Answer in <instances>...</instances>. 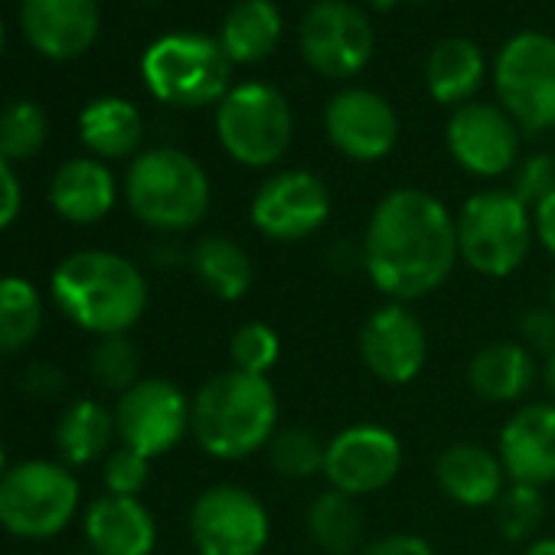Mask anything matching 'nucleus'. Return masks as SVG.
<instances>
[{
    "mask_svg": "<svg viewBox=\"0 0 555 555\" xmlns=\"http://www.w3.org/2000/svg\"><path fill=\"white\" fill-rule=\"evenodd\" d=\"M360 555H435L431 542L415 532H386L370 539Z\"/></svg>",
    "mask_w": 555,
    "mask_h": 555,
    "instance_id": "58836bf2",
    "label": "nucleus"
},
{
    "mask_svg": "<svg viewBox=\"0 0 555 555\" xmlns=\"http://www.w3.org/2000/svg\"><path fill=\"white\" fill-rule=\"evenodd\" d=\"M216 138L235 164L264 170L288 154L295 141V112L282 89L268 82H238L216 105Z\"/></svg>",
    "mask_w": 555,
    "mask_h": 555,
    "instance_id": "0eeeda50",
    "label": "nucleus"
},
{
    "mask_svg": "<svg viewBox=\"0 0 555 555\" xmlns=\"http://www.w3.org/2000/svg\"><path fill=\"white\" fill-rule=\"evenodd\" d=\"M193 418V399L170 379H141L115 405L118 441L144 457L170 454L186 435Z\"/></svg>",
    "mask_w": 555,
    "mask_h": 555,
    "instance_id": "4468645a",
    "label": "nucleus"
},
{
    "mask_svg": "<svg viewBox=\"0 0 555 555\" xmlns=\"http://www.w3.org/2000/svg\"><path fill=\"white\" fill-rule=\"evenodd\" d=\"M539 379L535 357L519 340H490L467 363V386L490 405H522Z\"/></svg>",
    "mask_w": 555,
    "mask_h": 555,
    "instance_id": "4be33fe9",
    "label": "nucleus"
},
{
    "mask_svg": "<svg viewBox=\"0 0 555 555\" xmlns=\"http://www.w3.org/2000/svg\"><path fill=\"white\" fill-rule=\"evenodd\" d=\"M548 305L555 308V271H552V278H548Z\"/></svg>",
    "mask_w": 555,
    "mask_h": 555,
    "instance_id": "49530a36",
    "label": "nucleus"
},
{
    "mask_svg": "<svg viewBox=\"0 0 555 555\" xmlns=\"http://www.w3.org/2000/svg\"><path fill=\"white\" fill-rule=\"evenodd\" d=\"M376 53V30L366 11L347 0H321L301 21V56L324 79L360 76Z\"/></svg>",
    "mask_w": 555,
    "mask_h": 555,
    "instance_id": "f8f14e48",
    "label": "nucleus"
},
{
    "mask_svg": "<svg viewBox=\"0 0 555 555\" xmlns=\"http://www.w3.org/2000/svg\"><path fill=\"white\" fill-rule=\"evenodd\" d=\"M487 76L483 53L474 40L464 37H448L438 40L435 50L425 60V89L438 105L461 108L474 102Z\"/></svg>",
    "mask_w": 555,
    "mask_h": 555,
    "instance_id": "b1692460",
    "label": "nucleus"
},
{
    "mask_svg": "<svg viewBox=\"0 0 555 555\" xmlns=\"http://www.w3.org/2000/svg\"><path fill=\"white\" fill-rule=\"evenodd\" d=\"M496 454L509 483H555V402L516 405L500 428Z\"/></svg>",
    "mask_w": 555,
    "mask_h": 555,
    "instance_id": "a211bd4d",
    "label": "nucleus"
},
{
    "mask_svg": "<svg viewBox=\"0 0 555 555\" xmlns=\"http://www.w3.org/2000/svg\"><path fill=\"white\" fill-rule=\"evenodd\" d=\"M360 245L373 288L399 305L435 295L461 261L454 212L422 186L389 190L373 206Z\"/></svg>",
    "mask_w": 555,
    "mask_h": 555,
    "instance_id": "f257e3e1",
    "label": "nucleus"
},
{
    "mask_svg": "<svg viewBox=\"0 0 555 555\" xmlns=\"http://www.w3.org/2000/svg\"><path fill=\"white\" fill-rule=\"evenodd\" d=\"M229 360H232V370H242L251 376H268L278 366V360H282V337L274 334V327H268L261 321H248L232 334Z\"/></svg>",
    "mask_w": 555,
    "mask_h": 555,
    "instance_id": "f704fd0d",
    "label": "nucleus"
},
{
    "mask_svg": "<svg viewBox=\"0 0 555 555\" xmlns=\"http://www.w3.org/2000/svg\"><path fill=\"white\" fill-rule=\"evenodd\" d=\"M4 40H8V34H4V24H0V56H4Z\"/></svg>",
    "mask_w": 555,
    "mask_h": 555,
    "instance_id": "09e8293b",
    "label": "nucleus"
},
{
    "mask_svg": "<svg viewBox=\"0 0 555 555\" xmlns=\"http://www.w3.org/2000/svg\"><path fill=\"white\" fill-rule=\"evenodd\" d=\"M82 529L95 555H151L157 545V519L138 496L105 493L92 500Z\"/></svg>",
    "mask_w": 555,
    "mask_h": 555,
    "instance_id": "412c9836",
    "label": "nucleus"
},
{
    "mask_svg": "<svg viewBox=\"0 0 555 555\" xmlns=\"http://www.w3.org/2000/svg\"><path fill=\"white\" fill-rule=\"evenodd\" d=\"M454 225L461 261L474 274L493 278V282L516 274L535 242L532 209L519 203L509 186L470 193L454 212Z\"/></svg>",
    "mask_w": 555,
    "mask_h": 555,
    "instance_id": "39448f33",
    "label": "nucleus"
},
{
    "mask_svg": "<svg viewBox=\"0 0 555 555\" xmlns=\"http://www.w3.org/2000/svg\"><path fill=\"white\" fill-rule=\"evenodd\" d=\"M360 360L373 379L409 386L428 363V331L409 305L386 301L366 314L360 327Z\"/></svg>",
    "mask_w": 555,
    "mask_h": 555,
    "instance_id": "dca6fc26",
    "label": "nucleus"
},
{
    "mask_svg": "<svg viewBox=\"0 0 555 555\" xmlns=\"http://www.w3.org/2000/svg\"><path fill=\"white\" fill-rule=\"evenodd\" d=\"M82 500V487L66 464L24 461L0 477V526L17 539L60 535Z\"/></svg>",
    "mask_w": 555,
    "mask_h": 555,
    "instance_id": "6e6552de",
    "label": "nucleus"
},
{
    "mask_svg": "<svg viewBox=\"0 0 555 555\" xmlns=\"http://www.w3.org/2000/svg\"><path fill=\"white\" fill-rule=\"evenodd\" d=\"M282 34H285V21L271 0H238L222 21L219 43L232 60V66L235 63L255 66L278 50Z\"/></svg>",
    "mask_w": 555,
    "mask_h": 555,
    "instance_id": "bb28decb",
    "label": "nucleus"
},
{
    "mask_svg": "<svg viewBox=\"0 0 555 555\" xmlns=\"http://www.w3.org/2000/svg\"><path fill=\"white\" fill-rule=\"evenodd\" d=\"M118 203L115 173L99 157L66 160L50 180V206L73 225L102 222Z\"/></svg>",
    "mask_w": 555,
    "mask_h": 555,
    "instance_id": "5701e85b",
    "label": "nucleus"
},
{
    "mask_svg": "<svg viewBox=\"0 0 555 555\" xmlns=\"http://www.w3.org/2000/svg\"><path fill=\"white\" fill-rule=\"evenodd\" d=\"M327 141L353 164H376L399 144V115L373 89H344L324 108Z\"/></svg>",
    "mask_w": 555,
    "mask_h": 555,
    "instance_id": "f3484780",
    "label": "nucleus"
},
{
    "mask_svg": "<svg viewBox=\"0 0 555 555\" xmlns=\"http://www.w3.org/2000/svg\"><path fill=\"white\" fill-rule=\"evenodd\" d=\"M399 4H425V0H399Z\"/></svg>",
    "mask_w": 555,
    "mask_h": 555,
    "instance_id": "8fccbe9b",
    "label": "nucleus"
},
{
    "mask_svg": "<svg viewBox=\"0 0 555 555\" xmlns=\"http://www.w3.org/2000/svg\"><path fill=\"white\" fill-rule=\"evenodd\" d=\"M282 418L278 392L268 376L222 370L193 396L190 435L216 461H245L268 448Z\"/></svg>",
    "mask_w": 555,
    "mask_h": 555,
    "instance_id": "7ed1b4c3",
    "label": "nucleus"
},
{
    "mask_svg": "<svg viewBox=\"0 0 555 555\" xmlns=\"http://www.w3.org/2000/svg\"><path fill=\"white\" fill-rule=\"evenodd\" d=\"M493 82L500 108L522 134L555 128V37L539 30L509 37L496 56Z\"/></svg>",
    "mask_w": 555,
    "mask_h": 555,
    "instance_id": "1a4fd4ad",
    "label": "nucleus"
},
{
    "mask_svg": "<svg viewBox=\"0 0 555 555\" xmlns=\"http://www.w3.org/2000/svg\"><path fill=\"white\" fill-rule=\"evenodd\" d=\"M334 212L331 186L301 167L268 173L248 203V219L258 235L278 245H292L318 235Z\"/></svg>",
    "mask_w": 555,
    "mask_h": 555,
    "instance_id": "9d476101",
    "label": "nucleus"
},
{
    "mask_svg": "<svg viewBox=\"0 0 555 555\" xmlns=\"http://www.w3.org/2000/svg\"><path fill=\"white\" fill-rule=\"evenodd\" d=\"M24 389L34 399H56L66 389V373L56 363H34L24 376Z\"/></svg>",
    "mask_w": 555,
    "mask_h": 555,
    "instance_id": "a19ab883",
    "label": "nucleus"
},
{
    "mask_svg": "<svg viewBox=\"0 0 555 555\" xmlns=\"http://www.w3.org/2000/svg\"><path fill=\"white\" fill-rule=\"evenodd\" d=\"M89 373L105 392L125 396L131 386L141 383V353L128 340V334L99 337V344L89 353Z\"/></svg>",
    "mask_w": 555,
    "mask_h": 555,
    "instance_id": "72a5a7b5",
    "label": "nucleus"
},
{
    "mask_svg": "<svg viewBox=\"0 0 555 555\" xmlns=\"http://www.w3.org/2000/svg\"><path fill=\"white\" fill-rule=\"evenodd\" d=\"M509 193L526 203L529 209H535L545 196L555 193V157L539 151V154H529L516 164L513 170V183H509Z\"/></svg>",
    "mask_w": 555,
    "mask_h": 555,
    "instance_id": "e433bc0d",
    "label": "nucleus"
},
{
    "mask_svg": "<svg viewBox=\"0 0 555 555\" xmlns=\"http://www.w3.org/2000/svg\"><path fill=\"white\" fill-rule=\"evenodd\" d=\"M115 438H118L115 412H108L95 399L73 402L56 425V451L66 467H89L108 457Z\"/></svg>",
    "mask_w": 555,
    "mask_h": 555,
    "instance_id": "c85d7f7f",
    "label": "nucleus"
},
{
    "mask_svg": "<svg viewBox=\"0 0 555 555\" xmlns=\"http://www.w3.org/2000/svg\"><path fill=\"white\" fill-rule=\"evenodd\" d=\"M196 282L216 298V301H242L255 285V264L251 255L229 235H203L190 255H186Z\"/></svg>",
    "mask_w": 555,
    "mask_h": 555,
    "instance_id": "a878e982",
    "label": "nucleus"
},
{
    "mask_svg": "<svg viewBox=\"0 0 555 555\" xmlns=\"http://www.w3.org/2000/svg\"><path fill=\"white\" fill-rule=\"evenodd\" d=\"M532 232H535V242L555 258V193L545 196V199L532 209Z\"/></svg>",
    "mask_w": 555,
    "mask_h": 555,
    "instance_id": "79ce46f5",
    "label": "nucleus"
},
{
    "mask_svg": "<svg viewBox=\"0 0 555 555\" xmlns=\"http://www.w3.org/2000/svg\"><path fill=\"white\" fill-rule=\"evenodd\" d=\"M8 474V454H4V444H0V477Z\"/></svg>",
    "mask_w": 555,
    "mask_h": 555,
    "instance_id": "de8ad7c7",
    "label": "nucleus"
},
{
    "mask_svg": "<svg viewBox=\"0 0 555 555\" xmlns=\"http://www.w3.org/2000/svg\"><path fill=\"white\" fill-rule=\"evenodd\" d=\"M444 144L454 164L480 180H496L503 173H513L522 147L519 125L490 102H467L454 108L444 128Z\"/></svg>",
    "mask_w": 555,
    "mask_h": 555,
    "instance_id": "2eb2a0df",
    "label": "nucleus"
},
{
    "mask_svg": "<svg viewBox=\"0 0 555 555\" xmlns=\"http://www.w3.org/2000/svg\"><path fill=\"white\" fill-rule=\"evenodd\" d=\"M370 4L376 8V11H389V8H396L399 0H370Z\"/></svg>",
    "mask_w": 555,
    "mask_h": 555,
    "instance_id": "a18cd8bd",
    "label": "nucleus"
},
{
    "mask_svg": "<svg viewBox=\"0 0 555 555\" xmlns=\"http://www.w3.org/2000/svg\"><path fill=\"white\" fill-rule=\"evenodd\" d=\"M324 454H327V441L305 425L278 428L264 448L271 470L285 480H311L324 474Z\"/></svg>",
    "mask_w": 555,
    "mask_h": 555,
    "instance_id": "7c9ffc66",
    "label": "nucleus"
},
{
    "mask_svg": "<svg viewBox=\"0 0 555 555\" xmlns=\"http://www.w3.org/2000/svg\"><path fill=\"white\" fill-rule=\"evenodd\" d=\"M314 4H321V0H314Z\"/></svg>",
    "mask_w": 555,
    "mask_h": 555,
    "instance_id": "3c124183",
    "label": "nucleus"
},
{
    "mask_svg": "<svg viewBox=\"0 0 555 555\" xmlns=\"http://www.w3.org/2000/svg\"><path fill=\"white\" fill-rule=\"evenodd\" d=\"M125 199L138 222L160 235L196 229L212 203L203 164L180 147L141 151L125 173Z\"/></svg>",
    "mask_w": 555,
    "mask_h": 555,
    "instance_id": "20e7f679",
    "label": "nucleus"
},
{
    "mask_svg": "<svg viewBox=\"0 0 555 555\" xmlns=\"http://www.w3.org/2000/svg\"><path fill=\"white\" fill-rule=\"evenodd\" d=\"M438 490L464 509H493L509 477L493 448L477 441H454L435 461Z\"/></svg>",
    "mask_w": 555,
    "mask_h": 555,
    "instance_id": "aec40b11",
    "label": "nucleus"
},
{
    "mask_svg": "<svg viewBox=\"0 0 555 555\" xmlns=\"http://www.w3.org/2000/svg\"><path fill=\"white\" fill-rule=\"evenodd\" d=\"M305 529L311 542L327 555H360L366 539V513L360 500L327 487L321 490L305 513Z\"/></svg>",
    "mask_w": 555,
    "mask_h": 555,
    "instance_id": "cd10ccee",
    "label": "nucleus"
},
{
    "mask_svg": "<svg viewBox=\"0 0 555 555\" xmlns=\"http://www.w3.org/2000/svg\"><path fill=\"white\" fill-rule=\"evenodd\" d=\"M102 480H105V490L115 496H141V490L151 480V457L121 444L105 457Z\"/></svg>",
    "mask_w": 555,
    "mask_h": 555,
    "instance_id": "c9c22d12",
    "label": "nucleus"
},
{
    "mask_svg": "<svg viewBox=\"0 0 555 555\" xmlns=\"http://www.w3.org/2000/svg\"><path fill=\"white\" fill-rule=\"evenodd\" d=\"M79 138L99 160H121L138 157L144 141V118L134 102L105 95L82 108L79 115Z\"/></svg>",
    "mask_w": 555,
    "mask_h": 555,
    "instance_id": "393cba45",
    "label": "nucleus"
},
{
    "mask_svg": "<svg viewBox=\"0 0 555 555\" xmlns=\"http://www.w3.org/2000/svg\"><path fill=\"white\" fill-rule=\"evenodd\" d=\"M522 555H555V539L552 535H542V539H532Z\"/></svg>",
    "mask_w": 555,
    "mask_h": 555,
    "instance_id": "37998d69",
    "label": "nucleus"
},
{
    "mask_svg": "<svg viewBox=\"0 0 555 555\" xmlns=\"http://www.w3.org/2000/svg\"><path fill=\"white\" fill-rule=\"evenodd\" d=\"M43 331V301L27 278H0V357L30 347Z\"/></svg>",
    "mask_w": 555,
    "mask_h": 555,
    "instance_id": "c756f323",
    "label": "nucleus"
},
{
    "mask_svg": "<svg viewBox=\"0 0 555 555\" xmlns=\"http://www.w3.org/2000/svg\"><path fill=\"white\" fill-rule=\"evenodd\" d=\"M516 340L532 353L548 360L555 353V308L552 305H535L526 308L516 321Z\"/></svg>",
    "mask_w": 555,
    "mask_h": 555,
    "instance_id": "4c0bfd02",
    "label": "nucleus"
},
{
    "mask_svg": "<svg viewBox=\"0 0 555 555\" xmlns=\"http://www.w3.org/2000/svg\"><path fill=\"white\" fill-rule=\"evenodd\" d=\"M21 27L47 60H76L99 40V0H21Z\"/></svg>",
    "mask_w": 555,
    "mask_h": 555,
    "instance_id": "6ab92c4d",
    "label": "nucleus"
},
{
    "mask_svg": "<svg viewBox=\"0 0 555 555\" xmlns=\"http://www.w3.org/2000/svg\"><path fill=\"white\" fill-rule=\"evenodd\" d=\"M545 522V496L542 487L529 483H509L500 500L493 503V526L506 542H532L535 532Z\"/></svg>",
    "mask_w": 555,
    "mask_h": 555,
    "instance_id": "473e14b6",
    "label": "nucleus"
},
{
    "mask_svg": "<svg viewBox=\"0 0 555 555\" xmlns=\"http://www.w3.org/2000/svg\"><path fill=\"white\" fill-rule=\"evenodd\" d=\"M24 206V186L14 173V164L8 157H0V232L17 222Z\"/></svg>",
    "mask_w": 555,
    "mask_h": 555,
    "instance_id": "ea45409f",
    "label": "nucleus"
},
{
    "mask_svg": "<svg viewBox=\"0 0 555 555\" xmlns=\"http://www.w3.org/2000/svg\"><path fill=\"white\" fill-rule=\"evenodd\" d=\"M50 292L63 318L95 337L128 334L138 327L151 301L144 271L108 248L66 255L50 278Z\"/></svg>",
    "mask_w": 555,
    "mask_h": 555,
    "instance_id": "f03ea898",
    "label": "nucleus"
},
{
    "mask_svg": "<svg viewBox=\"0 0 555 555\" xmlns=\"http://www.w3.org/2000/svg\"><path fill=\"white\" fill-rule=\"evenodd\" d=\"M542 383H545V389H548V396L555 402V353L542 363Z\"/></svg>",
    "mask_w": 555,
    "mask_h": 555,
    "instance_id": "c03bdc74",
    "label": "nucleus"
},
{
    "mask_svg": "<svg viewBox=\"0 0 555 555\" xmlns=\"http://www.w3.org/2000/svg\"><path fill=\"white\" fill-rule=\"evenodd\" d=\"M47 134L50 121L37 102L21 99L0 108V157H8L11 164L37 157L47 144Z\"/></svg>",
    "mask_w": 555,
    "mask_h": 555,
    "instance_id": "2f4dec72",
    "label": "nucleus"
},
{
    "mask_svg": "<svg viewBox=\"0 0 555 555\" xmlns=\"http://www.w3.org/2000/svg\"><path fill=\"white\" fill-rule=\"evenodd\" d=\"M141 79L147 92L173 108L219 105L232 89V60L219 37L167 34L141 56Z\"/></svg>",
    "mask_w": 555,
    "mask_h": 555,
    "instance_id": "423d86ee",
    "label": "nucleus"
},
{
    "mask_svg": "<svg viewBox=\"0 0 555 555\" xmlns=\"http://www.w3.org/2000/svg\"><path fill=\"white\" fill-rule=\"evenodd\" d=\"M186 526L199 555H261L271 539L264 503L238 483L206 487L193 500Z\"/></svg>",
    "mask_w": 555,
    "mask_h": 555,
    "instance_id": "9b49d317",
    "label": "nucleus"
},
{
    "mask_svg": "<svg viewBox=\"0 0 555 555\" xmlns=\"http://www.w3.org/2000/svg\"><path fill=\"white\" fill-rule=\"evenodd\" d=\"M402 438L392 428L379 422H357L340 428L327 441L324 480L327 487L363 500L392 487L402 470Z\"/></svg>",
    "mask_w": 555,
    "mask_h": 555,
    "instance_id": "ddd939ff",
    "label": "nucleus"
}]
</instances>
